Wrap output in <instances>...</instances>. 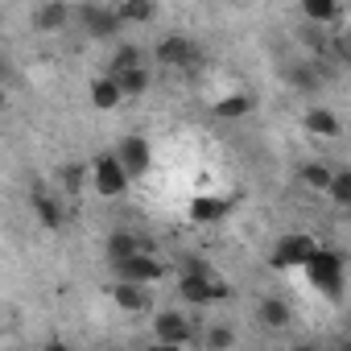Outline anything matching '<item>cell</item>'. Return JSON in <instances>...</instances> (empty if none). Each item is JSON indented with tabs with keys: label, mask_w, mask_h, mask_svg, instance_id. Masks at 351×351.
<instances>
[{
	"label": "cell",
	"mask_w": 351,
	"mask_h": 351,
	"mask_svg": "<svg viewBox=\"0 0 351 351\" xmlns=\"http://www.w3.org/2000/svg\"><path fill=\"white\" fill-rule=\"evenodd\" d=\"M318 248V240L314 236H306V232H285L277 244H273V256H269V265L277 269V273H289V269H302L306 261H310V252Z\"/></svg>",
	"instance_id": "cell-2"
},
{
	"label": "cell",
	"mask_w": 351,
	"mask_h": 351,
	"mask_svg": "<svg viewBox=\"0 0 351 351\" xmlns=\"http://www.w3.org/2000/svg\"><path fill=\"white\" fill-rule=\"evenodd\" d=\"M289 318H293V314H289V302H285V298H265V302H261V322H265L269 330H285Z\"/></svg>",
	"instance_id": "cell-18"
},
{
	"label": "cell",
	"mask_w": 351,
	"mask_h": 351,
	"mask_svg": "<svg viewBox=\"0 0 351 351\" xmlns=\"http://www.w3.org/2000/svg\"><path fill=\"white\" fill-rule=\"evenodd\" d=\"M252 112H256V99H252V95H244V91L223 95V99H215V104H211V116H219V120H244V116H252Z\"/></svg>",
	"instance_id": "cell-11"
},
{
	"label": "cell",
	"mask_w": 351,
	"mask_h": 351,
	"mask_svg": "<svg viewBox=\"0 0 351 351\" xmlns=\"http://www.w3.org/2000/svg\"><path fill=\"white\" fill-rule=\"evenodd\" d=\"M116 17H120V25H149L157 17V5L153 0H124L116 9Z\"/></svg>",
	"instance_id": "cell-16"
},
{
	"label": "cell",
	"mask_w": 351,
	"mask_h": 351,
	"mask_svg": "<svg viewBox=\"0 0 351 351\" xmlns=\"http://www.w3.org/2000/svg\"><path fill=\"white\" fill-rule=\"evenodd\" d=\"M112 269H116V281H132V285H153V281L165 273L153 252H132L128 261H120V265H112Z\"/></svg>",
	"instance_id": "cell-9"
},
{
	"label": "cell",
	"mask_w": 351,
	"mask_h": 351,
	"mask_svg": "<svg viewBox=\"0 0 351 351\" xmlns=\"http://www.w3.org/2000/svg\"><path fill=\"white\" fill-rule=\"evenodd\" d=\"M302 13H306V17H310L318 29H322V25H326V21H335L343 9L335 5V0H306V5H302Z\"/></svg>",
	"instance_id": "cell-22"
},
{
	"label": "cell",
	"mask_w": 351,
	"mask_h": 351,
	"mask_svg": "<svg viewBox=\"0 0 351 351\" xmlns=\"http://www.w3.org/2000/svg\"><path fill=\"white\" fill-rule=\"evenodd\" d=\"M191 339H195V326H191L186 314H178V310H161V314L153 318V343L191 347Z\"/></svg>",
	"instance_id": "cell-6"
},
{
	"label": "cell",
	"mask_w": 351,
	"mask_h": 351,
	"mask_svg": "<svg viewBox=\"0 0 351 351\" xmlns=\"http://www.w3.org/2000/svg\"><path fill=\"white\" fill-rule=\"evenodd\" d=\"M91 104H95L99 112H112V108H120L124 99H120V87H116L108 75H99V79L91 83Z\"/></svg>",
	"instance_id": "cell-20"
},
{
	"label": "cell",
	"mask_w": 351,
	"mask_h": 351,
	"mask_svg": "<svg viewBox=\"0 0 351 351\" xmlns=\"http://www.w3.org/2000/svg\"><path fill=\"white\" fill-rule=\"evenodd\" d=\"M306 128H310L314 136H339V132H343V124H339V116H335L330 108H310V112H306Z\"/></svg>",
	"instance_id": "cell-17"
},
{
	"label": "cell",
	"mask_w": 351,
	"mask_h": 351,
	"mask_svg": "<svg viewBox=\"0 0 351 351\" xmlns=\"http://www.w3.org/2000/svg\"><path fill=\"white\" fill-rule=\"evenodd\" d=\"M302 42H306L314 54H326V34H322V29H314V25H310V29H302Z\"/></svg>",
	"instance_id": "cell-28"
},
{
	"label": "cell",
	"mask_w": 351,
	"mask_h": 351,
	"mask_svg": "<svg viewBox=\"0 0 351 351\" xmlns=\"http://www.w3.org/2000/svg\"><path fill=\"white\" fill-rule=\"evenodd\" d=\"M87 173H91V186H95L99 199H120V195L128 191V173L120 169V161H116L112 153H99V157L87 165Z\"/></svg>",
	"instance_id": "cell-4"
},
{
	"label": "cell",
	"mask_w": 351,
	"mask_h": 351,
	"mask_svg": "<svg viewBox=\"0 0 351 351\" xmlns=\"http://www.w3.org/2000/svg\"><path fill=\"white\" fill-rule=\"evenodd\" d=\"M153 58H157L161 66H169V71H195L199 58H203V50H199V42H191L186 34H169V38L157 42Z\"/></svg>",
	"instance_id": "cell-3"
},
{
	"label": "cell",
	"mask_w": 351,
	"mask_h": 351,
	"mask_svg": "<svg viewBox=\"0 0 351 351\" xmlns=\"http://www.w3.org/2000/svg\"><path fill=\"white\" fill-rule=\"evenodd\" d=\"M136 66H141V50L124 42V46L112 54V71H108V75H124V71H136Z\"/></svg>",
	"instance_id": "cell-25"
},
{
	"label": "cell",
	"mask_w": 351,
	"mask_h": 351,
	"mask_svg": "<svg viewBox=\"0 0 351 351\" xmlns=\"http://www.w3.org/2000/svg\"><path fill=\"white\" fill-rule=\"evenodd\" d=\"M228 211H232V199H219V195H199V199H191V219H195V223H219Z\"/></svg>",
	"instance_id": "cell-10"
},
{
	"label": "cell",
	"mask_w": 351,
	"mask_h": 351,
	"mask_svg": "<svg viewBox=\"0 0 351 351\" xmlns=\"http://www.w3.org/2000/svg\"><path fill=\"white\" fill-rule=\"evenodd\" d=\"M343 351H351V347H343Z\"/></svg>",
	"instance_id": "cell-34"
},
{
	"label": "cell",
	"mask_w": 351,
	"mask_h": 351,
	"mask_svg": "<svg viewBox=\"0 0 351 351\" xmlns=\"http://www.w3.org/2000/svg\"><path fill=\"white\" fill-rule=\"evenodd\" d=\"M178 289H182V298L191 306H211V302H223L232 293L228 281H219V277H195V273H182Z\"/></svg>",
	"instance_id": "cell-8"
},
{
	"label": "cell",
	"mask_w": 351,
	"mask_h": 351,
	"mask_svg": "<svg viewBox=\"0 0 351 351\" xmlns=\"http://www.w3.org/2000/svg\"><path fill=\"white\" fill-rule=\"evenodd\" d=\"M335 207H351V173H330V186H326Z\"/></svg>",
	"instance_id": "cell-26"
},
{
	"label": "cell",
	"mask_w": 351,
	"mask_h": 351,
	"mask_svg": "<svg viewBox=\"0 0 351 351\" xmlns=\"http://www.w3.org/2000/svg\"><path fill=\"white\" fill-rule=\"evenodd\" d=\"M149 351H186V347H169V343H149Z\"/></svg>",
	"instance_id": "cell-29"
},
{
	"label": "cell",
	"mask_w": 351,
	"mask_h": 351,
	"mask_svg": "<svg viewBox=\"0 0 351 351\" xmlns=\"http://www.w3.org/2000/svg\"><path fill=\"white\" fill-rule=\"evenodd\" d=\"M0 104H5V91H0Z\"/></svg>",
	"instance_id": "cell-33"
},
{
	"label": "cell",
	"mask_w": 351,
	"mask_h": 351,
	"mask_svg": "<svg viewBox=\"0 0 351 351\" xmlns=\"http://www.w3.org/2000/svg\"><path fill=\"white\" fill-rule=\"evenodd\" d=\"M289 351H314V347H310V343H302V347H289Z\"/></svg>",
	"instance_id": "cell-31"
},
{
	"label": "cell",
	"mask_w": 351,
	"mask_h": 351,
	"mask_svg": "<svg viewBox=\"0 0 351 351\" xmlns=\"http://www.w3.org/2000/svg\"><path fill=\"white\" fill-rule=\"evenodd\" d=\"M46 351H71L66 343H46Z\"/></svg>",
	"instance_id": "cell-30"
},
{
	"label": "cell",
	"mask_w": 351,
	"mask_h": 351,
	"mask_svg": "<svg viewBox=\"0 0 351 351\" xmlns=\"http://www.w3.org/2000/svg\"><path fill=\"white\" fill-rule=\"evenodd\" d=\"M104 248H108V261H112V265L128 261L132 252H145V244H141V240H136L132 232H124V228H116V232L108 236V244H104Z\"/></svg>",
	"instance_id": "cell-13"
},
{
	"label": "cell",
	"mask_w": 351,
	"mask_h": 351,
	"mask_svg": "<svg viewBox=\"0 0 351 351\" xmlns=\"http://www.w3.org/2000/svg\"><path fill=\"white\" fill-rule=\"evenodd\" d=\"M302 182H306L310 191H322V195H326V186H330V165H326V161H306V165H302Z\"/></svg>",
	"instance_id": "cell-23"
},
{
	"label": "cell",
	"mask_w": 351,
	"mask_h": 351,
	"mask_svg": "<svg viewBox=\"0 0 351 351\" xmlns=\"http://www.w3.org/2000/svg\"><path fill=\"white\" fill-rule=\"evenodd\" d=\"M116 87H120V99H141L149 91V66H136V71H124V75H108Z\"/></svg>",
	"instance_id": "cell-12"
},
{
	"label": "cell",
	"mask_w": 351,
	"mask_h": 351,
	"mask_svg": "<svg viewBox=\"0 0 351 351\" xmlns=\"http://www.w3.org/2000/svg\"><path fill=\"white\" fill-rule=\"evenodd\" d=\"M112 298H116V306L120 310H145V285H132V281H116L112 285Z\"/></svg>",
	"instance_id": "cell-21"
},
{
	"label": "cell",
	"mask_w": 351,
	"mask_h": 351,
	"mask_svg": "<svg viewBox=\"0 0 351 351\" xmlns=\"http://www.w3.org/2000/svg\"><path fill=\"white\" fill-rule=\"evenodd\" d=\"M302 273H306V281H310L322 298H330V302L343 298V273H347V265H343V256H339L335 248H314L310 261L302 265Z\"/></svg>",
	"instance_id": "cell-1"
},
{
	"label": "cell",
	"mask_w": 351,
	"mask_h": 351,
	"mask_svg": "<svg viewBox=\"0 0 351 351\" xmlns=\"http://www.w3.org/2000/svg\"><path fill=\"white\" fill-rule=\"evenodd\" d=\"M285 79H289L298 91H318V83H322L318 62H293V66H285Z\"/></svg>",
	"instance_id": "cell-19"
},
{
	"label": "cell",
	"mask_w": 351,
	"mask_h": 351,
	"mask_svg": "<svg viewBox=\"0 0 351 351\" xmlns=\"http://www.w3.org/2000/svg\"><path fill=\"white\" fill-rule=\"evenodd\" d=\"M0 75H5V54H0Z\"/></svg>",
	"instance_id": "cell-32"
},
{
	"label": "cell",
	"mask_w": 351,
	"mask_h": 351,
	"mask_svg": "<svg viewBox=\"0 0 351 351\" xmlns=\"http://www.w3.org/2000/svg\"><path fill=\"white\" fill-rule=\"evenodd\" d=\"M112 157H116V161H120V169L128 173V182H132V178H145V173L153 169V149H149V141H145V136H136V132H132V136H124V141L116 145V153H112Z\"/></svg>",
	"instance_id": "cell-5"
},
{
	"label": "cell",
	"mask_w": 351,
	"mask_h": 351,
	"mask_svg": "<svg viewBox=\"0 0 351 351\" xmlns=\"http://www.w3.org/2000/svg\"><path fill=\"white\" fill-rule=\"evenodd\" d=\"M232 343H236V330H232L228 322H219V326L207 330V351H228Z\"/></svg>",
	"instance_id": "cell-27"
},
{
	"label": "cell",
	"mask_w": 351,
	"mask_h": 351,
	"mask_svg": "<svg viewBox=\"0 0 351 351\" xmlns=\"http://www.w3.org/2000/svg\"><path fill=\"white\" fill-rule=\"evenodd\" d=\"M71 17H79L83 34H91V38H99V42H108V38H116V34L124 29L120 17H116V9H108V5H83V9L71 13Z\"/></svg>",
	"instance_id": "cell-7"
},
{
	"label": "cell",
	"mask_w": 351,
	"mask_h": 351,
	"mask_svg": "<svg viewBox=\"0 0 351 351\" xmlns=\"http://www.w3.org/2000/svg\"><path fill=\"white\" fill-rule=\"evenodd\" d=\"M58 178H62L66 195H79V191H83V182H87V165H83V161H66V165L58 169Z\"/></svg>",
	"instance_id": "cell-24"
},
{
	"label": "cell",
	"mask_w": 351,
	"mask_h": 351,
	"mask_svg": "<svg viewBox=\"0 0 351 351\" xmlns=\"http://www.w3.org/2000/svg\"><path fill=\"white\" fill-rule=\"evenodd\" d=\"M34 211H38V219H42V228L46 232H58L62 223H66V211H62V203L58 199H50V195H34Z\"/></svg>",
	"instance_id": "cell-14"
},
{
	"label": "cell",
	"mask_w": 351,
	"mask_h": 351,
	"mask_svg": "<svg viewBox=\"0 0 351 351\" xmlns=\"http://www.w3.org/2000/svg\"><path fill=\"white\" fill-rule=\"evenodd\" d=\"M71 21V9L62 5V0H50V5H42L38 13H34V25L42 29V34H54V29H62Z\"/></svg>",
	"instance_id": "cell-15"
}]
</instances>
